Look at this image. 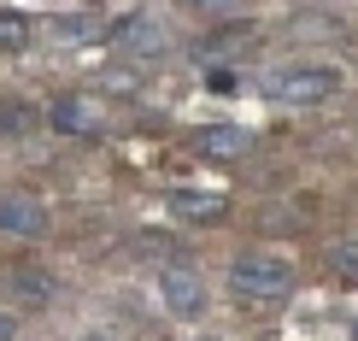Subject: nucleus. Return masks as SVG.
<instances>
[{
    "mask_svg": "<svg viewBox=\"0 0 358 341\" xmlns=\"http://www.w3.org/2000/svg\"><path fill=\"white\" fill-rule=\"evenodd\" d=\"M188 6H212L217 12V6H229V0H188Z\"/></svg>",
    "mask_w": 358,
    "mask_h": 341,
    "instance_id": "obj_14",
    "label": "nucleus"
},
{
    "mask_svg": "<svg viewBox=\"0 0 358 341\" xmlns=\"http://www.w3.org/2000/svg\"><path fill=\"white\" fill-rule=\"evenodd\" d=\"M0 230L18 235V242H41L48 235V206L29 195H0Z\"/></svg>",
    "mask_w": 358,
    "mask_h": 341,
    "instance_id": "obj_4",
    "label": "nucleus"
},
{
    "mask_svg": "<svg viewBox=\"0 0 358 341\" xmlns=\"http://www.w3.org/2000/svg\"><path fill=\"white\" fill-rule=\"evenodd\" d=\"M341 88L335 65H271L264 71V100L271 106H323Z\"/></svg>",
    "mask_w": 358,
    "mask_h": 341,
    "instance_id": "obj_2",
    "label": "nucleus"
},
{
    "mask_svg": "<svg viewBox=\"0 0 358 341\" xmlns=\"http://www.w3.org/2000/svg\"><path fill=\"white\" fill-rule=\"evenodd\" d=\"M48 124L65 130V136H100V106L88 95H59L48 106Z\"/></svg>",
    "mask_w": 358,
    "mask_h": 341,
    "instance_id": "obj_5",
    "label": "nucleus"
},
{
    "mask_svg": "<svg viewBox=\"0 0 358 341\" xmlns=\"http://www.w3.org/2000/svg\"><path fill=\"white\" fill-rule=\"evenodd\" d=\"M12 288L29 294V300H53V277L48 271H29V265H24V271H12Z\"/></svg>",
    "mask_w": 358,
    "mask_h": 341,
    "instance_id": "obj_10",
    "label": "nucleus"
},
{
    "mask_svg": "<svg viewBox=\"0 0 358 341\" xmlns=\"http://www.w3.org/2000/svg\"><path fill=\"white\" fill-rule=\"evenodd\" d=\"M247 147V136L235 124H212V130H200V136H194V153H206V159H235Z\"/></svg>",
    "mask_w": 358,
    "mask_h": 341,
    "instance_id": "obj_8",
    "label": "nucleus"
},
{
    "mask_svg": "<svg viewBox=\"0 0 358 341\" xmlns=\"http://www.w3.org/2000/svg\"><path fill=\"white\" fill-rule=\"evenodd\" d=\"M29 41V24L24 18H0V48H24Z\"/></svg>",
    "mask_w": 358,
    "mask_h": 341,
    "instance_id": "obj_11",
    "label": "nucleus"
},
{
    "mask_svg": "<svg viewBox=\"0 0 358 341\" xmlns=\"http://www.w3.org/2000/svg\"><path fill=\"white\" fill-rule=\"evenodd\" d=\"M171 212L188 224H217L223 218V195H200V188H171Z\"/></svg>",
    "mask_w": 358,
    "mask_h": 341,
    "instance_id": "obj_7",
    "label": "nucleus"
},
{
    "mask_svg": "<svg viewBox=\"0 0 358 341\" xmlns=\"http://www.w3.org/2000/svg\"><path fill=\"white\" fill-rule=\"evenodd\" d=\"M159 300H165L171 318H200L206 312V283L194 271H182V265H171V271L159 277Z\"/></svg>",
    "mask_w": 358,
    "mask_h": 341,
    "instance_id": "obj_3",
    "label": "nucleus"
},
{
    "mask_svg": "<svg viewBox=\"0 0 358 341\" xmlns=\"http://www.w3.org/2000/svg\"><path fill=\"white\" fill-rule=\"evenodd\" d=\"M77 341H112V335H100V330H88V335H77Z\"/></svg>",
    "mask_w": 358,
    "mask_h": 341,
    "instance_id": "obj_15",
    "label": "nucleus"
},
{
    "mask_svg": "<svg viewBox=\"0 0 358 341\" xmlns=\"http://www.w3.org/2000/svg\"><path fill=\"white\" fill-rule=\"evenodd\" d=\"M323 265L341 277L347 288H358V242H335V247H323Z\"/></svg>",
    "mask_w": 358,
    "mask_h": 341,
    "instance_id": "obj_9",
    "label": "nucleus"
},
{
    "mask_svg": "<svg viewBox=\"0 0 358 341\" xmlns=\"http://www.w3.org/2000/svg\"><path fill=\"white\" fill-rule=\"evenodd\" d=\"M294 283H300L294 259L271 253V247H241L229 259V294L235 300H282Z\"/></svg>",
    "mask_w": 358,
    "mask_h": 341,
    "instance_id": "obj_1",
    "label": "nucleus"
},
{
    "mask_svg": "<svg viewBox=\"0 0 358 341\" xmlns=\"http://www.w3.org/2000/svg\"><path fill=\"white\" fill-rule=\"evenodd\" d=\"M200 341H212V335H200Z\"/></svg>",
    "mask_w": 358,
    "mask_h": 341,
    "instance_id": "obj_17",
    "label": "nucleus"
},
{
    "mask_svg": "<svg viewBox=\"0 0 358 341\" xmlns=\"http://www.w3.org/2000/svg\"><path fill=\"white\" fill-rule=\"evenodd\" d=\"M352 341H358V318H352Z\"/></svg>",
    "mask_w": 358,
    "mask_h": 341,
    "instance_id": "obj_16",
    "label": "nucleus"
},
{
    "mask_svg": "<svg viewBox=\"0 0 358 341\" xmlns=\"http://www.w3.org/2000/svg\"><path fill=\"white\" fill-rule=\"evenodd\" d=\"M0 341H18V318L12 312H0Z\"/></svg>",
    "mask_w": 358,
    "mask_h": 341,
    "instance_id": "obj_13",
    "label": "nucleus"
},
{
    "mask_svg": "<svg viewBox=\"0 0 358 341\" xmlns=\"http://www.w3.org/2000/svg\"><path fill=\"white\" fill-rule=\"evenodd\" d=\"M112 41L117 48H129V53H165V29H159V18H147V12H129V18H117L112 24Z\"/></svg>",
    "mask_w": 358,
    "mask_h": 341,
    "instance_id": "obj_6",
    "label": "nucleus"
},
{
    "mask_svg": "<svg viewBox=\"0 0 358 341\" xmlns=\"http://www.w3.org/2000/svg\"><path fill=\"white\" fill-rule=\"evenodd\" d=\"M29 124H36V112H29L24 100L18 106H0V130H29Z\"/></svg>",
    "mask_w": 358,
    "mask_h": 341,
    "instance_id": "obj_12",
    "label": "nucleus"
}]
</instances>
